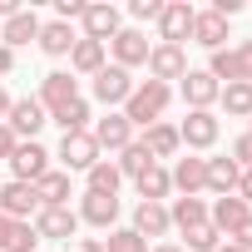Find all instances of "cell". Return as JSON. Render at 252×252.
Segmentation results:
<instances>
[{"label": "cell", "instance_id": "cell-1", "mask_svg": "<svg viewBox=\"0 0 252 252\" xmlns=\"http://www.w3.org/2000/svg\"><path fill=\"white\" fill-rule=\"evenodd\" d=\"M168 104H173V84L144 79V84H134L129 104H124V119H129L134 129H149V124H158V119H163V109H168Z\"/></svg>", "mask_w": 252, "mask_h": 252}, {"label": "cell", "instance_id": "cell-2", "mask_svg": "<svg viewBox=\"0 0 252 252\" xmlns=\"http://www.w3.org/2000/svg\"><path fill=\"white\" fill-rule=\"evenodd\" d=\"M218 134H222V119H218L213 109H188V119L178 124V139H183V149H193V154L213 149Z\"/></svg>", "mask_w": 252, "mask_h": 252}, {"label": "cell", "instance_id": "cell-3", "mask_svg": "<svg viewBox=\"0 0 252 252\" xmlns=\"http://www.w3.org/2000/svg\"><path fill=\"white\" fill-rule=\"evenodd\" d=\"M193 5L188 0H163V15H158V45H183L193 40Z\"/></svg>", "mask_w": 252, "mask_h": 252}, {"label": "cell", "instance_id": "cell-4", "mask_svg": "<svg viewBox=\"0 0 252 252\" xmlns=\"http://www.w3.org/2000/svg\"><path fill=\"white\" fill-rule=\"evenodd\" d=\"M94 144H99V154L109 149V154H124V149H129L134 144V124L129 119H124V109H109L104 119H94Z\"/></svg>", "mask_w": 252, "mask_h": 252}, {"label": "cell", "instance_id": "cell-5", "mask_svg": "<svg viewBox=\"0 0 252 252\" xmlns=\"http://www.w3.org/2000/svg\"><path fill=\"white\" fill-rule=\"evenodd\" d=\"M99 158H104V154H99V144H94V134H89V129H84V134H64V139H60V163H64V173H89Z\"/></svg>", "mask_w": 252, "mask_h": 252}, {"label": "cell", "instance_id": "cell-6", "mask_svg": "<svg viewBox=\"0 0 252 252\" xmlns=\"http://www.w3.org/2000/svg\"><path fill=\"white\" fill-rule=\"evenodd\" d=\"M89 84H94V99H99L104 109L129 104V94H134V74H129V69H119V64H104Z\"/></svg>", "mask_w": 252, "mask_h": 252}, {"label": "cell", "instance_id": "cell-7", "mask_svg": "<svg viewBox=\"0 0 252 252\" xmlns=\"http://www.w3.org/2000/svg\"><path fill=\"white\" fill-rule=\"evenodd\" d=\"M79 25H84V40H99V45H109L124 30L119 25V5H109V0H89L84 15H79Z\"/></svg>", "mask_w": 252, "mask_h": 252}, {"label": "cell", "instance_id": "cell-8", "mask_svg": "<svg viewBox=\"0 0 252 252\" xmlns=\"http://www.w3.org/2000/svg\"><path fill=\"white\" fill-rule=\"evenodd\" d=\"M0 213H5L10 222H30V218L40 213L35 183H0Z\"/></svg>", "mask_w": 252, "mask_h": 252}, {"label": "cell", "instance_id": "cell-9", "mask_svg": "<svg viewBox=\"0 0 252 252\" xmlns=\"http://www.w3.org/2000/svg\"><path fill=\"white\" fill-rule=\"evenodd\" d=\"M10 168H15V183H40L50 173V149H40L35 139H25V144H15Z\"/></svg>", "mask_w": 252, "mask_h": 252}, {"label": "cell", "instance_id": "cell-10", "mask_svg": "<svg viewBox=\"0 0 252 252\" xmlns=\"http://www.w3.org/2000/svg\"><path fill=\"white\" fill-rule=\"evenodd\" d=\"M149 35L144 30H119L114 40H109V55H114V64L119 69H139V64H149Z\"/></svg>", "mask_w": 252, "mask_h": 252}, {"label": "cell", "instance_id": "cell-11", "mask_svg": "<svg viewBox=\"0 0 252 252\" xmlns=\"http://www.w3.org/2000/svg\"><path fill=\"white\" fill-rule=\"evenodd\" d=\"M188 74V50L183 45H154L149 50V79L168 84V79H183Z\"/></svg>", "mask_w": 252, "mask_h": 252}, {"label": "cell", "instance_id": "cell-12", "mask_svg": "<svg viewBox=\"0 0 252 252\" xmlns=\"http://www.w3.org/2000/svg\"><path fill=\"white\" fill-rule=\"evenodd\" d=\"M35 99L45 104V114H55V109H64V104L79 99V79H74L69 69H55V74L40 79V94H35Z\"/></svg>", "mask_w": 252, "mask_h": 252}, {"label": "cell", "instance_id": "cell-13", "mask_svg": "<svg viewBox=\"0 0 252 252\" xmlns=\"http://www.w3.org/2000/svg\"><path fill=\"white\" fill-rule=\"evenodd\" d=\"M30 227H35V237H60V242H69V237L79 232V213H74V208H40V213L30 218Z\"/></svg>", "mask_w": 252, "mask_h": 252}, {"label": "cell", "instance_id": "cell-14", "mask_svg": "<svg viewBox=\"0 0 252 252\" xmlns=\"http://www.w3.org/2000/svg\"><path fill=\"white\" fill-rule=\"evenodd\" d=\"M5 124H10V134L25 144V139H35V134L45 129V124H50V114H45V104H40V99H15Z\"/></svg>", "mask_w": 252, "mask_h": 252}, {"label": "cell", "instance_id": "cell-15", "mask_svg": "<svg viewBox=\"0 0 252 252\" xmlns=\"http://www.w3.org/2000/svg\"><path fill=\"white\" fill-rule=\"evenodd\" d=\"M247 218H252V208H247L237 193H227V198H213V208H208V222H213L222 237H232V232H237Z\"/></svg>", "mask_w": 252, "mask_h": 252}, {"label": "cell", "instance_id": "cell-16", "mask_svg": "<svg viewBox=\"0 0 252 252\" xmlns=\"http://www.w3.org/2000/svg\"><path fill=\"white\" fill-rule=\"evenodd\" d=\"M218 94H222V84H218L208 69H188V74H183V104H188V109H213Z\"/></svg>", "mask_w": 252, "mask_h": 252}, {"label": "cell", "instance_id": "cell-17", "mask_svg": "<svg viewBox=\"0 0 252 252\" xmlns=\"http://www.w3.org/2000/svg\"><path fill=\"white\" fill-rule=\"evenodd\" d=\"M168 178H173V188H178L183 198H198V193L208 188V158H193V154H188V158H178V163H173V173H168Z\"/></svg>", "mask_w": 252, "mask_h": 252}, {"label": "cell", "instance_id": "cell-18", "mask_svg": "<svg viewBox=\"0 0 252 252\" xmlns=\"http://www.w3.org/2000/svg\"><path fill=\"white\" fill-rule=\"evenodd\" d=\"M104 60H109V45H99V40H74V50H69V69L74 74H84V79H94L99 69H104Z\"/></svg>", "mask_w": 252, "mask_h": 252}, {"label": "cell", "instance_id": "cell-19", "mask_svg": "<svg viewBox=\"0 0 252 252\" xmlns=\"http://www.w3.org/2000/svg\"><path fill=\"white\" fill-rule=\"evenodd\" d=\"M35 193H40V208H69V198H74V178H69L64 168H50V173L35 183Z\"/></svg>", "mask_w": 252, "mask_h": 252}, {"label": "cell", "instance_id": "cell-20", "mask_svg": "<svg viewBox=\"0 0 252 252\" xmlns=\"http://www.w3.org/2000/svg\"><path fill=\"white\" fill-rule=\"evenodd\" d=\"M129 227H134L144 242H149V237H168V227H173V222H168V203H139Z\"/></svg>", "mask_w": 252, "mask_h": 252}, {"label": "cell", "instance_id": "cell-21", "mask_svg": "<svg viewBox=\"0 0 252 252\" xmlns=\"http://www.w3.org/2000/svg\"><path fill=\"white\" fill-rule=\"evenodd\" d=\"M74 213H79V222H89V227H114V218H119V198H104V193H84Z\"/></svg>", "mask_w": 252, "mask_h": 252}, {"label": "cell", "instance_id": "cell-22", "mask_svg": "<svg viewBox=\"0 0 252 252\" xmlns=\"http://www.w3.org/2000/svg\"><path fill=\"white\" fill-rule=\"evenodd\" d=\"M144 149L154 154V163H158V158H173V154L183 149L178 124H163V119H158V124H149V129H144Z\"/></svg>", "mask_w": 252, "mask_h": 252}, {"label": "cell", "instance_id": "cell-23", "mask_svg": "<svg viewBox=\"0 0 252 252\" xmlns=\"http://www.w3.org/2000/svg\"><path fill=\"white\" fill-rule=\"evenodd\" d=\"M222 40H227V20L213 15V10H198L193 15V45H203L213 55V50H222Z\"/></svg>", "mask_w": 252, "mask_h": 252}, {"label": "cell", "instance_id": "cell-24", "mask_svg": "<svg viewBox=\"0 0 252 252\" xmlns=\"http://www.w3.org/2000/svg\"><path fill=\"white\" fill-rule=\"evenodd\" d=\"M30 40H40V15H35V10H20V15H10V20H5V30H0V45H5V50H15V45H30Z\"/></svg>", "mask_w": 252, "mask_h": 252}, {"label": "cell", "instance_id": "cell-25", "mask_svg": "<svg viewBox=\"0 0 252 252\" xmlns=\"http://www.w3.org/2000/svg\"><path fill=\"white\" fill-rule=\"evenodd\" d=\"M74 40H79V35H74L64 20H50V25H40V40H35V45H40L50 60H64V55L74 50Z\"/></svg>", "mask_w": 252, "mask_h": 252}, {"label": "cell", "instance_id": "cell-26", "mask_svg": "<svg viewBox=\"0 0 252 252\" xmlns=\"http://www.w3.org/2000/svg\"><path fill=\"white\" fill-rule=\"evenodd\" d=\"M237 178H242V168L227 158V154H218V158H208V193H218V198H227V193H237Z\"/></svg>", "mask_w": 252, "mask_h": 252}, {"label": "cell", "instance_id": "cell-27", "mask_svg": "<svg viewBox=\"0 0 252 252\" xmlns=\"http://www.w3.org/2000/svg\"><path fill=\"white\" fill-rule=\"evenodd\" d=\"M119 183H124L119 163H114V158H99V163L89 168V188H84V193H104V198H119Z\"/></svg>", "mask_w": 252, "mask_h": 252}, {"label": "cell", "instance_id": "cell-28", "mask_svg": "<svg viewBox=\"0 0 252 252\" xmlns=\"http://www.w3.org/2000/svg\"><path fill=\"white\" fill-rule=\"evenodd\" d=\"M139 183V203H163L168 193H173V178H168V168L163 163H154L144 178H134Z\"/></svg>", "mask_w": 252, "mask_h": 252}, {"label": "cell", "instance_id": "cell-29", "mask_svg": "<svg viewBox=\"0 0 252 252\" xmlns=\"http://www.w3.org/2000/svg\"><path fill=\"white\" fill-rule=\"evenodd\" d=\"M168 222L188 232V227L208 222V203H203V198H173V208H168Z\"/></svg>", "mask_w": 252, "mask_h": 252}, {"label": "cell", "instance_id": "cell-30", "mask_svg": "<svg viewBox=\"0 0 252 252\" xmlns=\"http://www.w3.org/2000/svg\"><path fill=\"white\" fill-rule=\"evenodd\" d=\"M114 163H119V173H124V178H144V173L154 168V154L144 149V139H134L129 149H124V154L114 158Z\"/></svg>", "mask_w": 252, "mask_h": 252}, {"label": "cell", "instance_id": "cell-31", "mask_svg": "<svg viewBox=\"0 0 252 252\" xmlns=\"http://www.w3.org/2000/svg\"><path fill=\"white\" fill-rule=\"evenodd\" d=\"M208 74H213V79H218L222 89H227V84H242V69H237V55H232L227 45L208 55Z\"/></svg>", "mask_w": 252, "mask_h": 252}, {"label": "cell", "instance_id": "cell-32", "mask_svg": "<svg viewBox=\"0 0 252 252\" xmlns=\"http://www.w3.org/2000/svg\"><path fill=\"white\" fill-rule=\"evenodd\" d=\"M218 104L227 109V119H252V84H227Z\"/></svg>", "mask_w": 252, "mask_h": 252}, {"label": "cell", "instance_id": "cell-33", "mask_svg": "<svg viewBox=\"0 0 252 252\" xmlns=\"http://www.w3.org/2000/svg\"><path fill=\"white\" fill-rule=\"evenodd\" d=\"M50 119L60 124V129H64V134H84L94 114H89V104H84V99H74V104H64V109H55Z\"/></svg>", "mask_w": 252, "mask_h": 252}, {"label": "cell", "instance_id": "cell-34", "mask_svg": "<svg viewBox=\"0 0 252 252\" xmlns=\"http://www.w3.org/2000/svg\"><path fill=\"white\" fill-rule=\"evenodd\" d=\"M183 237H188L183 252H218V247H222V232H218L213 222H198V227H188Z\"/></svg>", "mask_w": 252, "mask_h": 252}, {"label": "cell", "instance_id": "cell-35", "mask_svg": "<svg viewBox=\"0 0 252 252\" xmlns=\"http://www.w3.org/2000/svg\"><path fill=\"white\" fill-rule=\"evenodd\" d=\"M104 252H149V242L134 232V227H109V242Z\"/></svg>", "mask_w": 252, "mask_h": 252}, {"label": "cell", "instance_id": "cell-36", "mask_svg": "<svg viewBox=\"0 0 252 252\" xmlns=\"http://www.w3.org/2000/svg\"><path fill=\"white\" fill-rule=\"evenodd\" d=\"M227 158H232L242 173H252V134H242V139L232 144V154H227Z\"/></svg>", "mask_w": 252, "mask_h": 252}, {"label": "cell", "instance_id": "cell-37", "mask_svg": "<svg viewBox=\"0 0 252 252\" xmlns=\"http://www.w3.org/2000/svg\"><path fill=\"white\" fill-rule=\"evenodd\" d=\"M129 15L134 20H158L163 15V0H129Z\"/></svg>", "mask_w": 252, "mask_h": 252}, {"label": "cell", "instance_id": "cell-38", "mask_svg": "<svg viewBox=\"0 0 252 252\" xmlns=\"http://www.w3.org/2000/svg\"><path fill=\"white\" fill-rule=\"evenodd\" d=\"M232 55H237V69H242V84H252V40H237V45H232Z\"/></svg>", "mask_w": 252, "mask_h": 252}, {"label": "cell", "instance_id": "cell-39", "mask_svg": "<svg viewBox=\"0 0 252 252\" xmlns=\"http://www.w3.org/2000/svg\"><path fill=\"white\" fill-rule=\"evenodd\" d=\"M84 5H89V0H55V20H64V25H69V20H79V15H84Z\"/></svg>", "mask_w": 252, "mask_h": 252}, {"label": "cell", "instance_id": "cell-40", "mask_svg": "<svg viewBox=\"0 0 252 252\" xmlns=\"http://www.w3.org/2000/svg\"><path fill=\"white\" fill-rule=\"evenodd\" d=\"M64 252H104V242L99 237H74V242H64Z\"/></svg>", "mask_w": 252, "mask_h": 252}, {"label": "cell", "instance_id": "cell-41", "mask_svg": "<svg viewBox=\"0 0 252 252\" xmlns=\"http://www.w3.org/2000/svg\"><path fill=\"white\" fill-rule=\"evenodd\" d=\"M15 144H20V139L10 134V124H0V158H5V163H10V154H15Z\"/></svg>", "mask_w": 252, "mask_h": 252}, {"label": "cell", "instance_id": "cell-42", "mask_svg": "<svg viewBox=\"0 0 252 252\" xmlns=\"http://www.w3.org/2000/svg\"><path fill=\"white\" fill-rule=\"evenodd\" d=\"M227 242H237L242 252H252V218H247V222H242V227H237V232H232Z\"/></svg>", "mask_w": 252, "mask_h": 252}, {"label": "cell", "instance_id": "cell-43", "mask_svg": "<svg viewBox=\"0 0 252 252\" xmlns=\"http://www.w3.org/2000/svg\"><path fill=\"white\" fill-rule=\"evenodd\" d=\"M10 237H15V222H10L5 213H0V252H5V247H10Z\"/></svg>", "mask_w": 252, "mask_h": 252}, {"label": "cell", "instance_id": "cell-44", "mask_svg": "<svg viewBox=\"0 0 252 252\" xmlns=\"http://www.w3.org/2000/svg\"><path fill=\"white\" fill-rule=\"evenodd\" d=\"M237 198L252 208V173H242V178H237Z\"/></svg>", "mask_w": 252, "mask_h": 252}, {"label": "cell", "instance_id": "cell-45", "mask_svg": "<svg viewBox=\"0 0 252 252\" xmlns=\"http://www.w3.org/2000/svg\"><path fill=\"white\" fill-rule=\"evenodd\" d=\"M10 69H15V50H5V45H0V79H5Z\"/></svg>", "mask_w": 252, "mask_h": 252}, {"label": "cell", "instance_id": "cell-46", "mask_svg": "<svg viewBox=\"0 0 252 252\" xmlns=\"http://www.w3.org/2000/svg\"><path fill=\"white\" fill-rule=\"evenodd\" d=\"M10 104H15V99H10L5 89H0V124H5V119H10Z\"/></svg>", "mask_w": 252, "mask_h": 252}, {"label": "cell", "instance_id": "cell-47", "mask_svg": "<svg viewBox=\"0 0 252 252\" xmlns=\"http://www.w3.org/2000/svg\"><path fill=\"white\" fill-rule=\"evenodd\" d=\"M149 252H183L178 242H158V247H149Z\"/></svg>", "mask_w": 252, "mask_h": 252}, {"label": "cell", "instance_id": "cell-48", "mask_svg": "<svg viewBox=\"0 0 252 252\" xmlns=\"http://www.w3.org/2000/svg\"><path fill=\"white\" fill-rule=\"evenodd\" d=\"M218 252H242V247H237V242H222V247H218Z\"/></svg>", "mask_w": 252, "mask_h": 252}, {"label": "cell", "instance_id": "cell-49", "mask_svg": "<svg viewBox=\"0 0 252 252\" xmlns=\"http://www.w3.org/2000/svg\"><path fill=\"white\" fill-rule=\"evenodd\" d=\"M247 134H252V129H247Z\"/></svg>", "mask_w": 252, "mask_h": 252}]
</instances>
